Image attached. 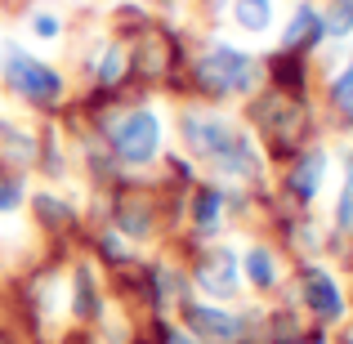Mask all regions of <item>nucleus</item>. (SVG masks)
I'll list each match as a JSON object with an SVG mask.
<instances>
[{
    "instance_id": "obj_1",
    "label": "nucleus",
    "mask_w": 353,
    "mask_h": 344,
    "mask_svg": "<svg viewBox=\"0 0 353 344\" xmlns=\"http://www.w3.org/2000/svg\"><path fill=\"white\" fill-rule=\"evenodd\" d=\"M179 134H183V143H188V152L197 156V161H206L215 174H224V179H259L255 143H250V134L241 125H233L228 117L192 108V112H183V121H179Z\"/></svg>"
},
{
    "instance_id": "obj_2",
    "label": "nucleus",
    "mask_w": 353,
    "mask_h": 344,
    "mask_svg": "<svg viewBox=\"0 0 353 344\" xmlns=\"http://www.w3.org/2000/svg\"><path fill=\"white\" fill-rule=\"evenodd\" d=\"M197 85L206 94H250L259 85V63H255V54L215 41L197 59Z\"/></svg>"
},
{
    "instance_id": "obj_3",
    "label": "nucleus",
    "mask_w": 353,
    "mask_h": 344,
    "mask_svg": "<svg viewBox=\"0 0 353 344\" xmlns=\"http://www.w3.org/2000/svg\"><path fill=\"white\" fill-rule=\"evenodd\" d=\"M108 143H112L117 161L125 165H148L161 152V117L152 108H130L108 121Z\"/></svg>"
},
{
    "instance_id": "obj_4",
    "label": "nucleus",
    "mask_w": 353,
    "mask_h": 344,
    "mask_svg": "<svg viewBox=\"0 0 353 344\" xmlns=\"http://www.w3.org/2000/svg\"><path fill=\"white\" fill-rule=\"evenodd\" d=\"M5 85L32 108H54L63 99V77L18 45H5Z\"/></svg>"
},
{
    "instance_id": "obj_5",
    "label": "nucleus",
    "mask_w": 353,
    "mask_h": 344,
    "mask_svg": "<svg viewBox=\"0 0 353 344\" xmlns=\"http://www.w3.org/2000/svg\"><path fill=\"white\" fill-rule=\"evenodd\" d=\"M183 318L192 327V340L206 344H241V336H246V318L219 309V304H183Z\"/></svg>"
},
{
    "instance_id": "obj_6",
    "label": "nucleus",
    "mask_w": 353,
    "mask_h": 344,
    "mask_svg": "<svg viewBox=\"0 0 353 344\" xmlns=\"http://www.w3.org/2000/svg\"><path fill=\"white\" fill-rule=\"evenodd\" d=\"M304 304H309V313L318 322H340L345 318V295H340L336 277H331L327 268H318V264L304 268Z\"/></svg>"
},
{
    "instance_id": "obj_7",
    "label": "nucleus",
    "mask_w": 353,
    "mask_h": 344,
    "mask_svg": "<svg viewBox=\"0 0 353 344\" xmlns=\"http://www.w3.org/2000/svg\"><path fill=\"white\" fill-rule=\"evenodd\" d=\"M197 286L210 295V300H233L237 295V255L233 250H210L197 264Z\"/></svg>"
},
{
    "instance_id": "obj_8",
    "label": "nucleus",
    "mask_w": 353,
    "mask_h": 344,
    "mask_svg": "<svg viewBox=\"0 0 353 344\" xmlns=\"http://www.w3.org/2000/svg\"><path fill=\"white\" fill-rule=\"evenodd\" d=\"M322 36H327V27H322V14L309 5V0H300V5H295V14L286 18V27H282V50H286V54L313 50Z\"/></svg>"
},
{
    "instance_id": "obj_9",
    "label": "nucleus",
    "mask_w": 353,
    "mask_h": 344,
    "mask_svg": "<svg viewBox=\"0 0 353 344\" xmlns=\"http://www.w3.org/2000/svg\"><path fill=\"white\" fill-rule=\"evenodd\" d=\"M322 179H327V152H304L300 161L291 165V174H286L295 201H313L318 188H322Z\"/></svg>"
},
{
    "instance_id": "obj_10",
    "label": "nucleus",
    "mask_w": 353,
    "mask_h": 344,
    "mask_svg": "<svg viewBox=\"0 0 353 344\" xmlns=\"http://www.w3.org/2000/svg\"><path fill=\"white\" fill-rule=\"evenodd\" d=\"M241 268H246V282L259 286V291H273L277 286V259L268 246H250L246 259H241Z\"/></svg>"
},
{
    "instance_id": "obj_11",
    "label": "nucleus",
    "mask_w": 353,
    "mask_h": 344,
    "mask_svg": "<svg viewBox=\"0 0 353 344\" xmlns=\"http://www.w3.org/2000/svg\"><path fill=\"white\" fill-rule=\"evenodd\" d=\"M192 219H197V232H219V219H224V192L219 188H201L197 206H192Z\"/></svg>"
},
{
    "instance_id": "obj_12",
    "label": "nucleus",
    "mask_w": 353,
    "mask_h": 344,
    "mask_svg": "<svg viewBox=\"0 0 353 344\" xmlns=\"http://www.w3.org/2000/svg\"><path fill=\"white\" fill-rule=\"evenodd\" d=\"M233 18H237V27H246V32H268L273 5H268V0H233Z\"/></svg>"
},
{
    "instance_id": "obj_13",
    "label": "nucleus",
    "mask_w": 353,
    "mask_h": 344,
    "mask_svg": "<svg viewBox=\"0 0 353 344\" xmlns=\"http://www.w3.org/2000/svg\"><path fill=\"white\" fill-rule=\"evenodd\" d=\"M331 108L340 112V121H345V125H353V54H349L345 72L331 81Z\"/></svg>"
},
{
    "instance_id": "obj_14",
    "label": "nucleus",
    "mask_w": 353,
    "mask_h": 344,
    "mask_svg": "<svg viewBox=\"0 0 353 344\" xmlns=\"http://www.w3.org/2000/svg\"><path fill=\"white\" fill-rule=\"evenodd\" d=\"M327 36H349L353 32V0H331V9L322 14Z\"/></svg>"
},
{
    "instance_id": "obj_15",
    "label": "nucleus",
    "mask_w": 353,
    "mask_h": 344,
    "mask_svg": "<svg viewBox=\"0 0 353 344\" xmlns=\"http://www.w3.org/2000/svg\"><path fill=\"white\" fill-rule=\"evenodd\" d=\"M77 313H81V318H94V313H99L94 277H90V268H77Z\"/></svg>"
},
{
    "instance_id": "obj_16",
    "label": "nucleus",
    "mask_w": 353,
    "mask_h": 344,
    "mask_svg": "<svg viewBox=\"0 0 353 344\" xmlns=\"http://www.w3.org/2000/svg\"><path fill=\"white\" fill-rule=\"evenodd\" d=\"M121 68H125V59H121V50L112 45V50L99 59V68H94V77H99V85H117L121 81Z\"/></svg>"
},
{
    "instance_id": "obj_17",
    "label": "nucleus",
    "mask_w": 353,
    "mask_h": 344,
    "mask_svg": "<svg viewBox=\"0 0 353 344\" xmlns=\"http://www.w3.org/2000/svg\"><path fill=\"white\" fill-rule=\"evenodd\" d=\"M336 224L353 232V161H349V179H345V192H340V206H336Z\"/></svg>"
},
{
    "instance_id": "obj_18",
    "label": "nucleus",
    "mask_w": 353,
    "mask_h": 344,
    "mask_svg": "<svg viewBox=\"0 0 353 344\" xmlns=\"http://www.w3.org/2000/svg\"><path fill=\"white\" fill-rule=\"evenodd\" d=\"M18 206H23V183L0 174V215H9V210H18Z\"/></svg>"
},
{
    "instance_id": "obj_19",
    "label": "nucleus",
    "mask_w": 353,
    "mask_h": 344,
    "mask_svg": "<svg viewBox=\"0 0 353 344\" xmlns=\"http://www.w3.org/2000/svg\"><path fill=\"white\" fill-rule=\"evenodd\" d=\"M32 27H36V36H45V41H54V36H59V18H54V14H36Z\"/></svg>"
},
{
    "instance_id": "obj_20",
    "label": "nucleus",
    "mask_w": 353,
    "mask_h": 344,
    "mask_svg": "<svg viewBox=\"0 0 353 344\" xmlns=\"http://www.w3.org/2000/svg\"><path fill=\"white\" fill-rule=\"evenodd\" d=\"M165 344H197V340L183 336V331H170V336H165Z\"/></svg>"
},
{
    "instance_id": "obj_21",
    "label": "nucleus",
    "mask_w": 353,
    "mask_h": 344,
    "mask_svg": "<svg viewBox=\"0 0 353 344\" xmlns=\"http://www.w3.org/2000/svg\"><path fill=\"white\" fill-rule=\"evenodd\" d=\"M210 5H215V9H219V5H224V0H210Z\"/></svg>"
},
{
    "instance_id": "obj_22",
    "label": "nucleus",
    "mask_w": 353,
    "mask_h": 344,
    "mask_svg": "<svg viewBox=\"0 0 353 344\" xmlns=\"http://www.w3.org/2000/svg\"><path fill=\"white\" fill-rule=\"evenodd\" d=\"M268 5H273V0H268Z\"/></svg>"
}]
</instances>
